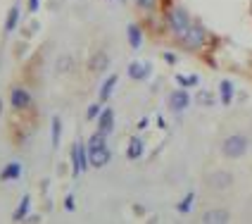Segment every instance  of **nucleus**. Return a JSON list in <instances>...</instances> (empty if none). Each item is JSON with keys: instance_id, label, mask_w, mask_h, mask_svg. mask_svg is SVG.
<instances>
[{"instance_id": "f257e3e1", "label": "nucleus", "mask_w": 252, "mask_h": 224, "mask_svg": "<svg viewBox=\"0 0 252 224\" xmlns=\"http://www.w3.org/2000/svg\"><path fill=\"white\" fill-rule=\"evenodd\" d=\"M193 24V19H190V14L186 7H171L167 12V29L169 34L174 36V38H179L181 41L183 36L188 34V29Z\"/></svg>"}, {"instance_id": "f03ea898", "label": "nucleus", "mask_w": 252, "mask_h": 224, "mask_svg": "<svg viewBox=\"0 0 252 224\" xmlns=\"http://www.w3.org/2000/svg\"><path fill=\"white\" fill-rule=\"evenodd\" d=\"M248 150H250V141L243 134H231V136H226L221 141V155L228 157V160H240Z\"/></svg>"}, {"instance_id": "7ed1b4c3", "label": "nucleus", "mask_w": 252, "mask_h": 224, "mask_svg": "<svg viewBox=\"0 0 252 224\" xmlns=\"http://www.w3.org/2000/svg\"><path fill=\"white\" fill-rule=\"evenodd\" d=\"M207 41H210V34H207V29L202 27L200 22H193L190 29H188V34L181 38L186 50H202L207 45Z\"/></svg>"}, {"instance_id": "20e7f679", "label": "nucleus", "mask_w": 252, "mask_h": 224, "mask_svg": "<svg viewBox=\"0 0 252 224\" xmlns=\"http://www.w3.org/2000/svg\"><path fill=\"white\" fill-rule=\"evenodd\" d=\"M88 167H91L88 146H84L81 141H76V143L71 146V172H74V177H81Z\"/></svg>"}, {"instance_id": "39448f33", "label": "nucleus", "mask_w": 252, "mask_h": 224, "mask_svg": "<svg viewBox=\"0 0 252 224\" xmlns=\"http://www.w3.org/2000/svg\"><path fill=\"white\" fill-rule=\"evenodd\" d=\"M205 182H207V186H210L212 191H228L236 179H233V174L228 169H214V172H210L205 177Z\"/></svg>"}, {"instance_id": "423d86ee", "label": "nucleus", "mask_w": 252, "mask_h": 224, "mask_svg": "<svg viewBox=\"0 0 252 224\" xmlns=\"http://www.w3.org/2000/svg\"><path fill=\"white\" fill-rule=\"evenodd\" d=\"M7 98H10L12 110H17V112H24V110H31V108H33V98H31V93H29L24 86H12Z\"/></svg>"}, {"instance_id": "0eeeda50", "label": "nucleus", "mask_w": 252, "mask_h": 224, "mask_svg": "<svg viewBox=\"0 0 252 224\" xmlns=\"http://www.w3.org/2000/svg\"><path fill=\"white\" fill-rule=\"evenodd\" d=\"M188 105H190V96H188L186 88H179L169 96V110L171 112H183Z\"/></svg>"}, {"instance_id": "6e6552de", "label": "nucleus", "mask_w": 252, "mask_h": 224, "mask_svg": "<svg viewBox=\"0 0 252 224\" xmlns=\"http://www.w3.org/2000/svg\"><path fill=\"white\" fill-rule=\"evenodd\" d=\"M126 72H128V76H131L133 81H145V79L153 74V67H150V62H131V65L126 67Z\"/></svg>"}, {"instance_id": "1a4fd4ad", "label": "nucleus", "mask_w": 252, "mask_h": 224, "mask_svg": "<svg viewBox=\"0 0 252 224\" xmlns=\"http://www.w3.org/2000/svg\"><path fill=\"white\" fill-rule=\"evenodd\" d=\"M88 157H91V167L102 169L110 160H112V153H110L107 146H102V148H95V150H88Z\"/></svg>"}, {"instance_id": "9d476101", "label": "nucleus", "mask_w": 252, "mask_h": 224, "mask_svg": "<svg viewBox=\"0 0 252 224\" xmlns=\"http://www.w3.org/2000/svg\"><path fill=\"white\" fill-rule=\"evenodd\" d=\"M98 131H102L105 136H110L114 131V110L112 108H102L98 117Z\"/></svg>"}, {"instance_id": "9b49d317", "label": "nucleus", "mask_w": 252, "mask_h": 224, "mask_svg": "<svg viewBox=\"0 0 252 224\" xmlns=\"http://www.w3.org/2000/svg\"><path fill=\"white\" fill-rule=\"evenodd\" d=\"M22 172H24L22 162H7L2 167V172H0V182H19L22 179Z\"/></svg>"}, {"instance_id": "f8f14e48", "label": "nucleus", "mask_w": 252, "mask_h": 224, "mask_svg": "<svg viewBox=\"0 0 252 224\" xmlns=\"http://www.w3.org/2000/svg\"><path fill=\"white\" fill-rule=\"evenodd\" d=\"M126 41L131 45V50H140V45H143V29H140V24H128L126 27Z\"/></svg>"}, {"instance_id": "ddd939ff", "label": "nucleus", "mask_w": 252, "mask_h": 224, "mask_svg": "<svg viewBox=\"0 0 252 224\" xmlns=\"http://www.w3.org/2000/svg\"><path fill=\"white\" fill-rule=\"evenodd\" d=\"M202 222L205 224H226V222H231V215H228V210L214 208V210H207L202 215Z\"/></svg>"}, {"instance_id": "4468645a", "label": "nucleus", "mask_w": 252, "mask_h": 224, "mask_svg": "<svg viewBox=\"0 0 252 224\" xmlns=\"http://www.w3.org/2000/svg\"><path fill=\"white\" fill-rule=\"evenodd\" d=\"M233 96H236V86L231 79H221V84H219V98H221V105L228 108L231 103H233Z\"/></svg>"}, {"instance_id": "2eb2a0df", "label": "nucleus", "mask_w": 252, "mask_h": 224, "mask_svg": "<svg viewBox=\"0 0 252 224\" xmlns=\"http://www.w3.org/2000/svg\"><path fill=\"white\" fill-rule=\"evenodd\" d=\"M119 84V76L117 74H110L107 79H105V84L100 86V93H98V100L100 103H107V100L112 98V93H114V86Z\"/></svg>"}, {"instance_id": "dca6fc26", "label": "nucleus", "mask_w": 252, "mask_h": 224, "mask_svg": "<svg viewBox=\"0 0 252 224\" xmlns=\"http://www.w3.org/2000/svg\"><path fill=\"white\" fill-rule=\"evenodd\" d=\"M19 17H22L19 5H12V7H10V12H7V17H5V34L17 31V27H19Z\"/></svg>"}, {"instance_id": "f3484780", "label": "nucleus", "mask_w": 252, "mask_h": 224, "mask_svg": "<svg viewBox=\"0 0 252 224\" xmlns=\"http://www.w3.org/2000/svg\"><path fill=\"white\" fill-rule=\"evenodd\" d=\"M143 150H145V143H143V139L133 136V139L128 141V146H126V157H128V160H138L140 155H143Z\"/></svg>"}, {"instance_id": "a211bd4d", "label": "nucleus", "mask_w": 252, "mask_h": 224, "mask_svg": "<svg viewBox=\"0 0 252 224\" xmlns=\"http://www.w3.org/2000/svg\"><path fill=\"white\" fill-rule=\"evenodd\" d=\"M29 205H31V196H22V200H19V208L12 212V220H14V222H22V220H27Z\"/></svg>"}, {"instance_id": "6ab92c4d", "label": "nucleus", "mask_w": 252, "mask_h": 224, "mask_svg": "<svg viewBox=\"0 0 252 224\" xmlns=\"http://www.w3.org/2000/svg\"><path fill=\"white\" fill-rule=\"evenodd\" d=\"M193 203H195V193H193V191H188V193L183 196L181 203H176V210L181 212V215H188V212L193 210Z\"/></svg>"}, {"instance_id": "aec40b11", "label": "nucleus", "mask_w": 252, "mask_h": 224, "mask_svg": "<svg viewBox=\"0 0 252 224\" xmlns=\"http://www.w3.org/2000/svg\"><path fill=\"white\" fill-rule=\"evenodd\" d=\"M50 131H53V139H50V143H53V148H57V146H60V139H62V119H60V117H53Z\"/></svg>"}, {"instance_id": "412c9836", "label": "nucleus", "mask_w": 252, "mask_h": 224, "mask_svg": "<svg viewBox=\"0 0 252 224\" xmlns=\"http://www.w3.org/2000/svg\"><path fill=\"white\" fill-rule=\"evenodd\" d=\"M102 146H107V136H105L102 131H95V134L88 139V150H95V148H102Z\"/></svg>"}, {"instance_id": "4be33fe9", "label": "nucleus", "mask_w": 252, "mask_h": 224, "mask_svg": "<svg viewBox=\"0 0 252 224\" xmlns=\"http://www.w3.org/2000/svg\"><path fill=\"white\" fill-rule=\"evenodd\" d=\"M107 65H110V57L105 55V53H98V55L91 60V70L93 72H102Z\"/></svg>"}, {"instance_id": "5701e85b", "label": "nucleus", "mask_w": 252, "mask_h": 224, "mask_svg": "<svg viewBox=\"0 0 252 224\" xmlns=\"http://www.w3.org/2000/svg\"><path fill=\"white\" fill-rule=\"evenodd\" d=\"M176 84L181 86V88H190V86H197V84H200V76H197V74H190V76L176 74Z\"/></svg>"}, {"instance_id": "b1692460", "label": "nucleus", "mask_w": 252, "mask_h": 224, "mask_svg": "<svg viewBox=\"0 0 252 224\" xmlns=\"http://www.w3.org/2000/svg\"><path fill=\"white\" fill-rule=\"evenodd\" d=\"M157 5H159V0H136V7L145 14H153L157 10Z\"/></svg>"}, {"instance_id": "393cba45", "label": "nucleus", "mask_w": 252, "mask_h": 224, "mask_svg": "<svg viewBox=\"0 0 252 224\" xmlns=\"http://www.w3.org/2000/svg\"><path fill=\"white\" fill-rule=\"evenodd\" d=\"M100 112H102V103H93V105H88V110H86V119L88 122H93V119H98Z\"/></svg>"}, {"instance_id": "a878e982", "label": "nucleus", "mask_w": 252, "mask_h": 224, "mask_svg": "<svg viewBox=\"0 0 252 224\" xmlns=\"http://www.w3.org/2000/svg\"><path fill=\"white\" fill-rule=\"evenodd\" d=\"M195 100L200 105H205V108H212V105H214V96H212L210 91H200L195 96Z\"/></svg>"}, {"instance_id": "bb28decb", "label": "nucleus", "mask_w": 252, "mask_h": 224, "mask_svg": "<svg viewBox=\"0 0 252 224\" xmlns=\"http://www.w3.org/2000/svg\"><path fill=\"white\" fill-rule=\"evenodd\" d=\"M67 70H71V57H60L57 60V72H67Z\"/></svg>"}, {"instance_id": "cd10ccee", "label": "nucleus", "mask_w": 252, "mask_h": 224, "mask_svg": "<svg viewBox=\"0 0 252 224\" xmlns=\"http://www.w3.org/2000/svg\"><path fill=\"white\" fill-rule=\"evenodd\" d=\"M27 5H29V12L31 14H36L41 10V0H27Z\"/></svg>"}, {"instance_id": "c85d7f7f", "label": "nucleus", "mask_w": 252, "mask_h": 224, "mask_svg": "<svg viewBox=\"0 0 252 224\" xmlns=\"http://www.w3.org/2000/svg\"><path fill=\"white\" fill-rule=\"evenodd\" d=\"M64 210H67V212H74V210H76V203H74V196H67V198H64Z\"/></svg>"}, {"instance_id": "c756f323", "label": "nucleus", "mask_w": 252, "mask_h": 224, "mask_svg": "<svg viewBox=\"0 0 252 224\" xmlns=\"http://www.w3.org/2000/svg\"><path fill=\"white\" fill-rule=\"evenodd\" d=\"M162 57L167 60L169 65H176V55H174V53H164V55H162Z\"/></svg>"}, {"instance_id": "7c9ffc66", "label": "nucleus", "mask_w": 252, "mask_h": 224, "mask_svg": "<svg viewBox=\"0 0 252 224\" xmlns=\"http://www.w3.org/2000/svg\"><path fill=\"white\" fill-rule=\"evenodd\" d=\"M148 124H150V119H148V117H143V119H140V122H138V124H136V126H138L140 131H143V129H145V126H148Z\"/></svg>"}, {"instance_id": "2f4dec72", "label": "nucleus", "mask_w": 252, "mask_h": 224, "mask_svg": "<svg viewBox=\"0 0 252 224\" xmlns=\"http://www.w3.org/2000/svg\"><path fill=\"white\" fill-rule=\"evenodd\" d=\"M157 126H159V129H164V126H167V122H164V117H157Z\"/></svg>"}, {"instance_id": "473e14b6", "label": "nucleus", "mask_w": 252, "mask_h": 224, "mask_svg": "<svg viewBox=\"0 0 252 224\" xmlns=\"http://www.w3.org/2000/svg\"><path fill=\"white\" fill-rule=\"evenodd\" d=\"M0 114H2V100H0Z\"/></svg>"}, {"instance_id": "72a5a7b5", "label": "nucleus", "mask_w": 252, "mask_h": 224, "mask_svg": "<svg viewBox=\"0 0 252 224\" xmlns=\"http://www.w3.org/2000/svg\"><path fill=\"white\" fill-rule=\"evenodd\" d=\"M122 2H124V0H122Z\"/></svg>"}]
</instances>
